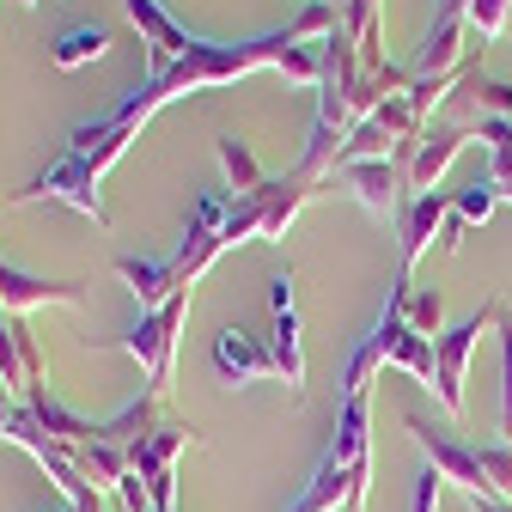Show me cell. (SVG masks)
Returning a JSON list of instances; mask_svg holds the SVG:
<instances>
[{"label": "cell", "mask_w": 512, "mask_h": 512, "mask_svg": "<svg viewBox=\"0 0 512 512\" xmlns=\"http://www.w3.org/2000/svg\"><path fill=\"white\" fill-rule=\"evenodd\" d=\"M183 317H189V287H177L159 311H141V324L110 342L116 354H128V360L147 366V391H153V397L171 391V366H177V330H183Z\"/></svg>", "instance_id": "1"}, {"label": "cell", "mask_w": 512, "mask_h": 512, "mask_svg": "<svg viewBox=\"0 0 512 512\" xmlns=\"http://www.w3.org/2000/svg\"><path fill=\"white\" fill-rule=\"evenodd\" d=\"M494 305H482V311H470L464 324H452L439 342H433V360H439V372H433V391H439V403H445V415H464V366H470V354H476V342H482V330L494 324Z\"/></svg>", "instance_id": "2"}, {"label": "cell", "mask_w": 512, "mask_h": 512, "mask_svg": "<svg viewBox=\"0 0 512 512\" xmlns=\"http://www.w3.org/2000/svg\"><path fill=\"white\" fill-rule=\"evenodd\" d=\"M415 439H421V452H427V464L445 476V482H458L470 500H488V476H482V458H476V445H464V439H452V433H439V427H427L421 415H409L403 421Z\"/></svg>", "instance_id": "3"}, {"label": "cell", "mask_w": 512, "mask_h": 512, "mask_svg": "<svg viewBox=\"0 0 512 512\" xmlns=\"http://www.w3.org/2000/svg\"><path fill=\"white\" fill-rule=\"evenodd\" d=\"M25 196L37 202V196H49V202H68L74 214H86V220H98L104 226V196H98V171H86L74 153H61L37 183H25Z\"/></svg>", "instance_id": "4"}, {"label": "cell", "mask_w": 512, "mask_h": 512, "mask_svg": "<svg viewBox=\"0 0 512 512\" xmlns=\"http://www.w3.org/2000/svg\"><path fill=\"white\" fill-rule=\"evenodd\" d=\"M128 7V19L141 25V37H147V74H159V68H171V61H183V55H196L208 37H189L159 0H122Z\"/></svg>", "instance_id": "5"}, {"label": "cell", "mask_w": 512, "mask_h": 512, "mask_svg": "<svg viewBox=\"0 0 512 512\" xmlns=\"http://www.w3.org/2000/svg\"><path fill=\"white\" fill-rule=\"evenodd\" d=\"M269 305H275V342H269V354H275V372H281V378L293 384L299 397H305V354H299V311H293V269L269 281Z\"/></svg>", "instance_id": "6"}, {"label": "cell", "mask_w": 512, "mask_h": 512, "mask_svg": "<svg viewBox=\"0 0 512 512\" xmlns=\"http://www.w3.org/2000/svg\"><path fill=\"white\" fill-rule=\"evenodd\" d=\"M214 372H220V384H269V378H281L275 354L250 330H220L214 336Z\"/></svg>", "instance_id": "7"}, {"label": "cell", "mask_w": 512, "mask_h": 512, "mask_svg": "<svg viewBox=\"0 0 512 512\" xmlns=\"http://www.w3.org/2000/svg\"><path fill=\"white\" fill-rule=\"evenodd\" d=\"M37 305H86V281H37V275H19L13 263H0V311H37Z\"/></svg>", "instance_id": "8"}, {"label": "cell", "mask_w": 512, "mask_h": 512, "mask_svg": "<svg viewBox=\"0 0 512 512\" xmlns=\"http://www.w3.org/2000/svg\"><path fill=\"white\" fill-rule=\"evenodd\" d=\"M372 458V391H354L342 397V415H336V439L324 445V464H360Z\"/></svg>", "instance_id": "9"}, {"label": "cell", "mask_w": 512, "mask_h": 512, "mask_svg": "<svg viewBox=\"0 0 512 512\" xmlns=\"http://www.w3.org/2000/svg\"><path fill=\"white\" fill-rule=\"evenodd\" d=\"M0 384L25 403L31 391H43V354L25 336V324H0Z\"/></svg>", "instance_id": "10"}, {"label": "cell", "mask_w": 512, "mask_h": 512, "mask_svg": "<svg viewBox=\"0 0 512 512\" xmlns=\"http://www.w3.org/2000/svg\"><path fill=\"white\" fill-rule=\"evenodd\" d=\"M342 177L360 189V202L384 220H397L403 214V171L397 165H384V159H360V165H342Z\"/></svg>", "instance_id": "11"}, {"label": "cell", "mask_w": 512, "mask_h": 512, "mask_svg": "<svg viewBox=\"0 0 512 512\" xmlns=\"http://www.w3.org/2000/svg\"><path fill=\"white\" fill-rule=\"evenodd\" d=\"M452 214V202L445 196H409L403 202V214H397V232H403V281H409V269L421 263V250L433 244V226Z\"/></svg>", "instance_id": "12"}, {"label": "cell", "mask_w": 512, "mask_h": 512, "mask_svg": "<svg viewBox=\"0 0 512 512\" xmlns=\"http://www.w3.org/2000/svg\"><path fill=\"white\" fill-rule=\"evenodd\" d=\"M116 275L128 281V293H135L141 311H159L171 293H177V269H171V256L165 263H147V256H116Z\"/></svg>", "instance_id": "13"}, {"label": "cell", "mask_w": 512, "mask_h": 512, "mask_svg": "<svg viewBox=\"0 0 512 512\" xmlns=\"http://www.w3.org/2000/svg\"><path fill=\"white\" fill-rule=\"evenodd\" d=\"M183 445H202V439H196V427H177V421H165L153 439L128 445V470H135V476H159V470H171V464H177V452H183Z\"/></svg>", "instance_id": "14"}, {"label": "cell", "mask_w": 512, "mask_h": 512, "mask_svg": "<svg viewBox=\"0 0 512 512\" xmlns=\"http://www.w3.org/2000/svg\"><path fill=\"white\" fill-rule=\"evenodd\" d=\"M104 49H110V31L104 25H74V31H61L49 43V61H55V68H80V61H98Z\"/></svg>", "instance_id": "15"}, {"label": "cell", "mask_w": 512, "mask_h": 512, "mask_svg": "<svg viewBox=\"0 0 512 512\" xmlns=\"http://www.w3.org/2000/svg\"><path fill=\"white\" fill-rule=\"evenodd\" d=\"M403 317H409V330L415 336H427V342H439L445 330V299H439V287H415V281H403Z\"/></svg>", "instance_id": "16"}, {"label": "cell", "mask_w": 512, "mask_h": 512, "mask_svg": "<svg viewBox=\"0 0 512 512\" xmlns=\"http://www.w3.org/2000/svg\"><path fill=\"white\" fill-rule=\"evenodd\" d=\"M476 458H482V476H488V494L512 506V445H506V439H488V445H476Z\"/></svg>", "instance_id": "17"}, {"label": "cell", "mask_w": 512, "mask_h": 512, "mask_svg": "<svg viewBox=\"0 0 512 512\" xmlns=\"http://www.w3.org/2000/svg\"><path fill=\"white\" fill-rule=\"evenodd\" d=\"M220 159H226V171H232V183H238V196H256V189L269 183L263 171H256V159L244 153V141H238V135H220Z\"/></svg>", "instance_id": "18"}, {"label": "cell", "mask_w": 512, "mask_h": 512, "mask_svg": "<svg viewBox=\"0 0 512 512\" xmlns=\"http://www.w3.org/2000/svg\"><path fill=\"white\" fill-rule=\"evenodd\" d=\"M464 7V25L482 37V43H494L500 31H506V13H512V0H458Z\"/></svg>", "instance_id": "19"}, {"label": "cell", "mask_w": 512, "mask_h": 512, "mask_svg": "<svg viewBox=\"0 0 512 512\" xmlns=\"http://www.w3.org/2000/svg\"><path fill=\"white\" fill-rule=\"evenodd\" d=\"M494 202H500V189H494V183L482 177V183H470V189H464V196L452 202V214H458L464 226H476V220H488V214H494Z\"/></svg>", "instance_id": "20"}, {"label": "cell", "mask_w": 512, "mask_h": 512, "mask_svg": "<svg viewBox=\"0 0 512 512\" xmlns=\"http://www.w3.org/2000/svg\"><path fill=\"white\" fill-rule=\"evenodd\" d=\"M500 439H512V317L500 324Z\"/></svg>", "instance_id": "21"}, {"label": "cell", "mask_w": 512, "mask_h": 512, "mask_svg": "<svg viewBox=\"0 0 512 512\" xmlns=\"http://www.w3.org/2000/svg\"><path fill=\"white\" fill-rule=\"evenodd\" d=\"M439 494H445V476L433 464L415 470V488H409V512H439Z\"/></svg>", "instance_id": "22"}, {"label": "cell", "mask_w": 512, "mask_h": 512, "mask_svg": "<svg viewBox=\"0 0 512 512\" xmlns=\"http://www.w3.org/2000/svg\"><path fill=\"white\" fill-rule=\"evenodd\" d=\"M470 506H476V512H512V506H506V500H494V494H488V500H470Z\"/></svg>", "instance_id": "23"}, {"label": "cell", "mask_w": 512, "mask_h": 512, "mask_svg": "<svg viewBox=\"0 0 512 512\" xmlns=\"http://www.w3.org/2000/svg\"><path fill=\"white\" fill-rule=\"evenodd\" d=\"M25 7H37V0H25Z\"/></svg>", "instance_id": "24"}, {"label": "cell", "mask_w": 512, "mask_h": 512, "mask_svg": "<svg viewBox=\"0 0 512 512\" xmlns=\"http://www.w3.org/2000/svg\"><path fill=\"white\" fill-rule=\"evenodd\" d=\"M506 445H512V439H506Z\"/></svg>", "instance_id": "25"}]
</instances>
